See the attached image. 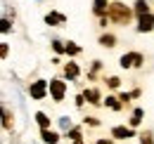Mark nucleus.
<instances>
[{"label":"nucleus","mask_w":154,"mask_h":144,"mask_svg":"<svg viewBox=\"0 0 154 144\" xmlns=\"http://www.w3.org/2000/svg\"><path fill=\"white\" fill-rule=\"evenodd\" d=\"M97 144H112L109 140H97Z\"/></svg>","instance_id":"nucleus-26"},{"label":"nucleus","mask_w":154,"mask_h":144,"mask_svg":"<svg viewBox=\"0 0 154 144\" xmlns=\"http://www.w3.org/2000/svg\"><path fill=\"white\" fill-rule=\"evenodd\" d=\"M50 94L55 102H62L64 94H66V83L64 80H50Z\"/></svg>","instance_id":"nucleus-3"},{"label":"nucleus","mask_w":154,"mask_h":144,"mask_svg":"<svg viewBox=\"0 0 154 144\" xmlns=\"http://www.w3.org/2000/svg\"><path fill=\"white\" fill-rule=\"evenodd\" d=\"M104 104H107V106H109V109H114V111H119L123 102H121L119 97H107V102H104Z\"/></svg>","instance_id":"nucleus-15"},{"label":"nucleus","mask_w":154,"mask_h":144,"mask_svg":"<svg viewBox=\"0 0 154 144\" xmlns=\"http://www.w3.org/2000/svg\"><path fill=\"white\" fill-rule=\"evenodd\" d=\"M0 54H2V59H5V57H7V45H5V43H2V45H0Z\"/></svg>","instance_id":"nucleus-24"},{"label":"nucleus","mask_w":154,"mask_h":144,"mask_svg":"<svg viewBox=\"0 0 154 144\" xmlns=\"http://www.w3.org/2000/svg\"><path fill=\"white\" fill-rule=\"evenodd\" d=\"M100 45H102V47H114L116 38L112 36V33H104V36H100Z\"/></svg>","instance_id":"nucleus-12"},{"label":"nucleus","mask_w":154,"mask_h":144,"mask_svg":"<svg viewBox=\"0 0 154 144\" xmlns=\"http://www.w3.org/2000/svg\"><path fill=\"white\" fill-rule=\"evenodd\" d=\"M74 144H83V142H74Z\"/></svg>","instance_id":"nucleus-27"},{"label":"nucleus","mask_w":154,"mask_h":144,"mask_svg":"<svg viewBox=\"0 0 154 144\" xmlns=\"http://www.w3.org/2000/svg\"><path fill=\"white\" fill-rule=\"evenodd\" d=\"M85 123H90V125H97V118H93V116H88V118H85Z\"/></svg>","instance_id":"nucleus-25"},{"label":"nucleus","mask_w":154,"mask_h":144,"mask_svg":"<svg viewBox=\"0 0 154 144\" xmlns=\"http://www.w3.org/2000/svg\"><path fill=\"white\" fill-rule=\"evenodd\" d=\"M52 47H55V52H66V45H62L59 40H55V43H52Z\"/></svg>","instance_id":"nucleus-21"},{"label":"nucleus","mask_w":154,"mask_h":144,"mask_svg":"<svg viewBox=\"0 0 154 144\" xmlns=\"http://www.w3.org/2000/svg\"><path fill=\"white\" fill-rule=\"evenodd\" d=\"M7 31H10V21H7V19H2V33H7Z\"/></svg>","instance_id":"nucleus-23"},{"label":"nucleus","mask_w":154,"mask_h":144,"mask_svg":"<svg viewBox=\"0 0 154 144\" xmlns=\"http://www.w3.org/2000/svg\"><path fill=\"white\" fill-rule=\"evenodd\" d=\"M131 10L123 5V2H112L109 5V12H107V17L112 19V21H116V24H128L131 21Z\"/></svg>","instance_id":"nucleus-1"},{"label":"nucleus","mask_w":154,"mask_h":144,"mask_svg":"<svg viewBox=\"0 0 154 144\" xmlns=\"http://www.w3.org/2000/svg\"><path fill=\"white\" fill-rule=\"evenodd\" d=\"M36 121H38V125H40V130H45V128H50V118L43 113V111H38L36 113Z\"/></svg>","instance_id":"nucleus-14"},{"label":"nucleus","mask_w":154,"mask_h":144,"mask_svg":"<svg viewBox=\"0 0 154 144\" xmlns=\"http://www.w3.org/2000/svg\"><path fill=\"white\" fill-rule=\"evenodd\" d=\"M81 52V47H78V45H74V43H69V45H66V54H71V57H74V54H78Z\"/></svg>","instance_id":"nucleus-20"},{"label":"nucleus","mask_w":154,"mask_h":144,"mask_svg":"<svg viewBox=\"0 0 154 144\" xmlns=\"http://www.w3.org/2000/svg\"><path fill=\"white\" fill-rule=\"evenodd\" d=\"M64 73H66V78H71V80H74V78H78V66L76 64H74V62H69V64H66V66H64Z\"/></svg>","instance_id":"nucleus-11"},{"label":"nucleus","mask_w":154,"mask_h":144,"mask_svg":"<svg viewBox=\"0 0 154 144\" xmlns=\"http://www.w3.org/2000/svg\"><path fill=\"white\" fill-rule=\"evenodd\" d=\"M2 125H5V130H12V113L5 109V121H2Z\"/></svg>","instance_id":"nucleus-17"},{"label":"nucleus","mask_w":154,"mask_h":144,"mask_svg":"<svg viewBox=\"0 0 154 144\" xmlns=\"http://www.w3.org/2000/svg\"><path fill=\"white\" fill-rule=\"evenodd\" d=\"M119 83H121V80H119L116 76H112V78H107V85H109V88H119Z\"/></svg>","instance_id":"nucleus-22"},{"label":"nucleus","mask_w":154,"mask_h":144,"mask_svg":"<svg viewBox=\"0 0 154 144\" xmlns=\"http://www.w3.org/2000/svg\"><path fill=\"white\" fill-rule=\"evenodd\" d=\"M40 137H43V142H45V144H57L59 142V135L55 132V130H50V128L40 130Z\"/></svg>","instance_id":"nucleus-7"},{"label":"nucleus","mask_w":154,"mask_h":144,"mask_svg":"<svg viewBox=\"0 0 154 144\" xmlns=\"http://www.w3.org/2000/svg\"><path fill=\"white\" fill-rule=\"evenodd\" d=\"M152 28H154V17L152 14L140 17V24H137V31H140V33H149Z\"/></svg>","instance_id":"nucleus-6"},{"label":"nucleus","mask_w":154,"mask_h":144,"mask_svg":"<svg viewBox=\"0 0 154 144\" xmlns=\"http://www.w3.org/2000/svg\"><path fill=\"white\" fill-rule=\"evenodd\" d=\"M137 17H145V14H149V5L145 2V0H137L135 2V10H133Z\"/></svg>","instance_id":"nucleus-9"},{"label":"nucleus","mask_w":154,"mask_h":144,"mask_svg":"<svg viewBox=\"0 0 154 144\" xmlns=\"http://www.w3.org/2000/svg\"><path fill=\"white\" fill-rule=\"evenodd\" d=\"M66 137H71V140H74V142H81V130H78V128H71V130H69V135H66Z\"/></svg>","instance_id":"nucleus-18"},{"label":"nucleus","mask_w":154,"mask_h":144,"mask_svg":"<svg viewBox=\"0 0 154 144\" xmlns=\"http://www.w3.org/2000/svg\"><path fill=\"white\" fill-rule=\"evenodd\" d=\"M83 97H85L90 104H100V90H95V88L85 90V92H83Z\"/></svg>","instance_id":"nucleus-10"},{"label":"nucleus","mask_w":154,"mask_h":144,"mask_svg":"<svg viewBox=\"0 0 154 144\" xmlns=\"http://www.w3.org/2000/svg\"><path fill=\"white\" fill-rule=\"evenodd\" d=\"M140 144H154L152 132H142V135H140Z\"/></svg>","instance_id":"nucleus-19"},{"label":"nucleus","mask_w":154,"mask_h":144,"mask_svg":"<svg viewBox=\"0 0 154 144\" xmlns=\"http://www.w3.org/2000/svg\"><path fill=\"white\" fill-rule=\"evenodd\" d=\"M142 121V109H135L133 111V118H131V128H137Z\"/></svg>","instance_id":"nucleus-16"},{"label":"nucleus","mask_w":154,"mask_h":144,"mask_svg":"<svg viewBox=\"0 0 154 144\" xmlns=\"http://www.w3.org/2000/svg\"><path fill=\"white\" fill-rule=\"evenodd\" d=\"M123 69H131V66H140L142 64V54L140 52H128V54H123L121 57V62H119Z\"/></svg>","instance_id":"nucleus-4"},{"label":"nucleus","mask_w":154,"mask_h":144,"mask_svg":"<svg viewBox=\"0 0 154 144\" xmlns=\"http://www.w3.org/2000/svg\"><path fill=\"white\" fill-rule=\"evenodd\" d=\"M112 137H114V140H131V137H135V132H133V128L114 125L112 128Z\"/></svg>","instance_id":"nucleus-5"},{"label":"nucleus","mask_w":154,"mask_h":144,"mask_svg":"<svg viewBox=\"0 0 154 144\" xmlns=\"http://www.w3.org/2000/svg\"><path fill=\"white\" fill-rule=\"evenodd\" d=\"M45 21H48L50 26H59V24H64L66 19H64V14H57V12H50V14L45 17Z\"/></svg>","instance_id":"nucleus-8"},{"label":"nucleus","mask_w":154,"mask_h":144,"mask_svg":"<svg viewBox=\"0 0 154 144\" xmlns=\"http://www.w3.org/2000/svg\"><path fill=\"white\" fill-rule=\"evenodd\" d=\"M109 12V2L107 0H95V14H104Z\"/></svg>","instance_id":"nucleus-13"},{"label":"nucleus","mask_w":154,"mask_h":144,"mask_svg":"<svg viewBox=\"0 0 154 144\" xmlns=\"http://www.w3.org/2000/svg\"><path fill=\"white\" fill-rule=\"evenodd\" d=\"M48 90H50V83H48V80H36V83H31V88H29V92H31L33 99H43V97L48 94Z\"/></svg>","instance_id":"nucleus-2"}]
</instances>
